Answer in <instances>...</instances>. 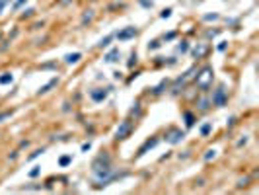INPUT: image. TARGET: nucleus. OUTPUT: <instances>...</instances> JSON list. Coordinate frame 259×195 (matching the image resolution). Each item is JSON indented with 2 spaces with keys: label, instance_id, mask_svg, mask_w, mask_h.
Instances as JSON below:
<instances>
[{
  "label": "nucleus",
  "instance_id": "39448f33",
  "mask_svg": "<svg viewBox=\"0 0 259 195\" xmlns=\"http://www.w3.org/2000/svg\"><path fill=\"white\" fill-rule=\"evenodd\" d=\"M80 58H82V55H80V53H70V55H66V57H65V61L68 63V65H76Z\"/></svg>",
  "mask_w": 259,
  "mask_h": 195
},
{
  "label": "nucleus",
  "instance_id": "7ed1b4c3",
  "mask_svg": "<svg viewBox=\"0 0 259 195\" xmlns=\"http://www.w3.org/2000/svg\"><path fill=\"white\" fill-rule=\"evenodd\" d=\"M129 131H131V121H123V123H121V127L117 129L115 136H117V139H125V136L129 135Z\"/></svg>",
  "mask_w": 259,
  "mask_h": 195
},
{
  "label": "nucleus",
  "instance_id": "f257e3e1",
  "mask_svg": "<svg viewBox=\"0 0 259 195\" xmlns=\"http://www.w3.org/2000/svg\"><path fill=\"white\" fill-rule=\"evenodd\" d=\"M212 82V68H203L201 70V74H197V84L201 86L203 90H207L208 88V84Z\"/></svg>",
  "mask_w": 259,
  "mask_h": 195
},
{
  "label": "nucleus",
  "instance_id": "0eeeda50",
  "mask_svg": "<svg viewBox=\"0 0 259 195\" xmlns=\"http://www.w3.org/2000/svg\"><path fill=\"white\" fill-rule=\"evenodd\" d=\"M105 96H107V92H105V90H96V92H92V98H94L96 102H101V100H105Z\"/></svg>",
  "mask_w": 259,
  "mask_h": 195
},
{
  "label": "nucleus",
  "instance_id": "9d476101",
  "mask_svg": "<svg viewBox=\"0 0 259 195\" xmlns=\"http://www.w3.org/2000/svg\"><path fill=\"white\" fill-rule=\"evenodd\" d=\"M117 57H119V49H113V51L105 57V61H107V63H113V61H117Z\"/></svg>",
  "mask_w": 259,
  "mask_h": 195
},
{
  "label": "nucleus",
  "instance_id": "4468645a",
  "mask_svg": "<svg viewBox=\"0 0 259 195\" xmlns=\"http://www.w3.org/2000/svg\"><path fill=\"white\" fill-rule=\"evenodd\" d=\"M156 143H158L156 139H152V141H148V143H146V144H144V146H142V148H140V154H142V152H144V150H146V148H152V146H154Z\"/></svg>",
  "mask_w": 259,
  "mask_h": 195
},
{
  "label": "nucleus",
  "instance_id": "b1692460",
  "mask_svg": "<svg viewBox=\"0 0 259 195\" xmlns=\"http://www.w3.org/2000/svg\"><path fill=\"white\" fill-rule=\"evenodd\" d=\"M224 49H226V43H224V41H222L220 45H218V51H224Z\"/></svg>",
  "mask_w": 259,
  "mask_h": 195
},
{
  "label": "nucleus",
  "instance_id": "6e6552de",
  "mask_svg": "<svg viewBox=\"0 0 259 195\" xmlns=\"http://www.w3.org/2000/svg\"><path fill=\"white\" fill-rule=\"evenodd\" d=\"M57 82H58L57 78H53V80H51V82H49V84H45V86H43V88H41V90H39V94H47V92L51 90L53 86H57Z\"/></svg>",
  "mask_w": 259,
  "mask_h": 195
},
{
  "label": "nucleus",
  "instance_id": "6ab92c4d",
  "mask_svg": "<svg viewBox=\"0 0 259 195\" xmlns=\"http://www.w3.org/2000/svg\"><path fill=\"white\" fill-rule=\"evenodd\" d=\"M210 158H214V150H208L207 154H205V160H210Z\"/></svg>",
  "mask_w": 259,
  "mask_h": 195
},
{
  "label": "nucleus",
  "instance_id": "412c9836",
  "mask_svg": "<svg viewBox=\"0 0 259 195\" xmlns=\"http://www.w3.org/2000/svg\"><path fill=\"white\" fill-rule=\"evenodd\" d=\"M177 51H187V45H185V43H181V45H177Z\"/></svg>",
  "mask_w": 259,
  "mask_h": 195
},
{
  "label": "nucleus",
  "instance_id": "4be33fe9",
  "mask_svg": "<svg viewBox=\"0 0 259 195\" xmlns=\"http://www.w3.org/2000/svg\"><path fill=\"white\" fill-rule=\"evenodd\" d=\"M216 18H218L216 14H212V16H210V14H208V16H205V20H216Z\"/></svg>",
  "mask_w": 259,
  "mask_h": 195
},
{
  "label": "nucleus",
  "instance_id": "dca6fc26",
  "mask_svg": "<svg viewBox=\"0 0 259 195\" xmlns=\"http://www.w3.org/2000/svg\"><path fill=\"white\" fill-rule=\"evenodd\" d=\"M70 164V156H62L60 158V166H68Z\"/></svg>",
  "mask_w": 259,
  "mask_h": 195
},
{
  "label": "nucleus",
  "instance_id": "f3484780",
  "mask_svg": "<svg viewBox=\"0 0 259 195\" xmlns=\"http://www.w3.org/2000/svg\"><path fill=\"white\" fill-rule=\"evenodd\" d=\"M185 119H187V127H191L193 125V115L191 113H185Z\"/></svg>",
  "mask_w": 259,
  "mask_h": 195
},
{
  "label": "nucleus",
  "instance_id": "a211bd4d",
  "mask_svg": "<svg viewBox=\"0 0 259 195\" xmlns=\"http://www.w3.org/2000/svg\"><path fill=\"white\" fill-rule=\"evenodd\" d=\"M160 16H162V18H169V16H172V10L168 8V10H164V12L160 14Z\"/></svg>",
  "mask_w": 259,
  "mask_h": 195
},
{
  "label": "nucleus",
  "instance_id": "f03ea898",
  "mask_svg": "<svg viewBox=\"0 0 259 195\" xmlns=\"http://www.w3.org/2000/svg\"><path fill=\"white\" fill-rule=\"evenodd\" d=\"M135 35H136V29H135V27H125L123 31L117 33V39H119V41H127V39L135 37Z\"/></svg>",
  "mask_w": 259,
  "mask_h": 195
},
{
  "label": "nucleus",
  "instance_id": "f8f14e48",
  "mask_svg": "<svg viewBox=\"0 0 259 195\" xmlns=\"http://www.w3.org/2000/svg\"><path fill=\"white\" fill-rule=\"evenodd\" d=\"M210 131H212V125H210V123H205V125L201 127V135H203V136H207Z\"/></svg>",
  "mask_w": 259,
  "mask_h": 195
},
{
  "label": "nucleus",
  "instance_id": "a878e982",
  "mask_svg": "<svg viewBox=\"0 0 259 195\" xmlns=\"http://www.w3.org/2000/svg\"><path fill=\"white\" fill-rule=\"evenodd\" d=\"M18 2H19V4H22V2H24V0H18Z\"/></svg>",
  "mask_w": 259,
  "mask_h": 195
},
{
  "label": "nucleus",
  "instance_id": "20e7f679",
  "mask_svg": "<svg viewBox=\"0 0 259 195\" xmlns=\"http://www.w3.org/2000/svg\"><path fill=\"white\" fill-rule=\"evenodd\" d=\"M212 102L216 105H218V107H222V105L226 104V96H224V88H218V90H216V94H214V98H212Z\"/></svg>",
  "mask_w": 259,
  "mask_h": 195
},
{
  "label": "nucleus",
  "instance_id": "5701e85b",
  "mask_svg": "<svg viewBox=\"0 0 259 195\" xmlns=\"http://www.w3.org/2000/svg\"><path fill=\"white\" fill-rule=\"evenodd\" d=\"M10 115V113H8V111H2V113H0V121H2V119H4V117H8Z\"/></svg>",
  "mask_w": 259,
  "mask_h": 195
},
{
  "label": "nucleus",
  "instance_id": "2eb2a0df",
  "mask_svg": "<svg viewBox=\"0 0 259 195\" xmlns=\"http://www.w3.org/2000/svg\"><path fill=\"white\" fill-rule=\"evenodd\" d=\"M39 172H41V170H39V166H35V168H33L31 172H29V178H37V176H39Z\"/></svg>",
  "mask_w": 259,
  "mask_h": 195
},
{
  "label": "nucleus",
  "instance_id": "ddd939ff",
  "mask_svg": "<svg viewBox=\"0 0 259 195\" xmlns=\"http://www.w3.org/2000/svg\"><path fill=\"white\" fill-rule=\"evenodd\" d=\"M111 37H113V35H107L105 39H101V41L97 43V47H101V49H103V47H107V45H109V41H111Z\"/></svg>",
  "mask_w": 259,
  "mask_h": 195
},
{
  "label": "nucleus",
  "instance_id": "1a4fd4ad",
  "mask_svg": "<svg viewBox=\"0 0 259 195\" xmlns=\"http://www.w3.org/2000/svg\"><path fill=\"white\" fill-rule=\"evenodd\" d=\"M12 80H14V76H12V74H10V72H4V74L0 76V84H10Z\"/></svg>",
  "mask_w": 259,
  "mask_h": 195
},
{
  "label": "nucleus",
  "instance_id": "423d86ee",
  "mask_svg": "<svg viewBox=\"0 0 259 195\" xmlns=\"http://www.w3.org/2000/svg\"><path fill=\"white\" fill-rule=\"evenodd\" d=\"M183 136H185V135H183L181 131H174V133H172V136H169L168 141H169V143H174V144H175V143H179V141H181Z\"/></svg>",
  "mask_w": 259,
  "mask_h": 195
},
{
  "label": "nucleus",
  "instance_id": "393cba45",
  "mask_svg": "<svg viewBox=\"0 0 259 195\" xmlns=\"http://www.w3.org/2000/svg\"><path fill=\"white\" fill-rule=\"evenodd\" d=\"M4 4H6V0H0V12H2V8H4Z\"/></svg>",
  "mask_w": 259,
  "mask_h": 195
},
{
  "label": "nucleus",
  "instance_id": "aec40b11",
  "mask_svg": "<svg viewBox=\"0 0 259 195\" xmlns=\"http://www.w3.org/2000/svg\"><path fill=\"white\" fill-rule=\"evenodd\" d=\"M158 47H160V43H158V41H152L148 45V49H158Z\"/></svg>",
  "mask_w": 259,
  "mask_h": 195
},
{
  "label": "nucleus",
  "instance_id": "9b49d317",
  "mask_svg": "<svg viewBox=\"0 0 259 195\" xmlns=\"http://www.w3.org/2000/svg\"><path fill=\"white\" fill-rule=\"evenodd\" d=\"M205 51H207V47H205V45H199V47H195V49H193V55H195V57H203V55H205Z\"/></svg>",
  "mask_w": 259,
  "mask_h": 195
}]
</instances>
